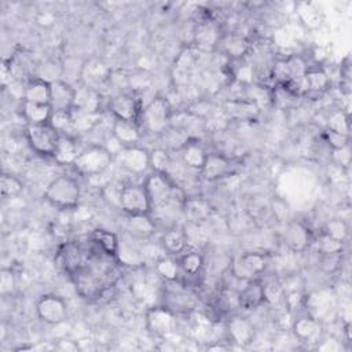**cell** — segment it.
<instances>
[{"mask_svg":"<svg viewBox=\"0 0 352 352\" xmlns=\"http://www.w3.org/2000/svg\"><path fill=\"white\" fill-rule=\"evenodd\" d=\"M0 191L4 199L18 197L23 191V183L14 175L3 173L0 177Z\"/></svg>","mask_w":352,"mask_h":352,"instance_id":"cell-36","label":"cell"},{"mask_svg":"<svg viewBox=\"0 0 352 352\" xmlns=\"http://www.w3.org/2000/svg\"><path fill=\"white\" fill-rule=\"evenodd\" d=\"M170 164V155L164 148H155L150 151V168L153 172L168 173Z\"/></svg>","mask_w":352,"mask_h":352,"instance_id":"cell-40","label":"cell"},{"mask_svg":"<svg viewBox=\"0 0 352 352\" xmlns=\"http://www.w3.org/2000/svg\"><path fill=\"white\" fill-rule=\"evenodd\" d=\"M177 261L184 276H197L204 267V257L198 250H184Z\"/></svg>","mask_w":352,"mask_h":352,"instance_id":"cell-32","label":"cell"},{"mask_svg":"<svg viewBox=\"0 0 352 352\" xmlns=\"http://www.w3.org/2000/svg\"><path fill=\"white\" fill-rule=\"evenodd\" d=\"M14 81H15V74L12 72L11 63L8 60H3L1 62V85L7 88L8 85L11 87Z\"/></svg>","mask_w":352,"mask_h":352,"instance_id":"cell-46","label":"cell"},{"mask_svg":"<svg viewBox=\"0 0 352 352\" xmlns=\"http://www.w3.org/2000/svg\"><path fill=\"white\" fill-rule=\"evenodd\" d=\"M161 245L169 256H179L187 249V235L179 228L166 230L161 236Z\"/></svg>","mask_w":352,"mask_h":352,"instance_id":"cell-30","label":"cell"},{"mask_svg":"<svg viewBox=\"0 0 352 352\" xmlns=\"http://www.w3.org/2000/svg\"><path fill=\"white\" fill-rule=\"evenodd\" d=\"M58 258L60 261V265L69 275H72L74 271H77L87 261L84 249L76 242L66 243L60 249Z\"/></svg>","mask_w":352,"mask_h":352,"instance_id":"cell-26","label":"cell"},{"mask_svg":"<svg viewBox=\"0 0 352 352\" xmlns=\"http://www.w3.org/2000/svg\"><path fill=\"white\" fill-rule=\"evenodd\" d=\"M109 111L114 118L140 124L143 104L138 92H120L109 100Z\"/></svg>","mask_w":352,"mask_h":352,"instance_id":"cell-7","label":"cell"},{"mask_svg":"<svg viewBox=\"0 0 352 352\" xmlns=\"http://www.w3.org/2000/svg\"><path fill=\"white\" fill-rule=\"evenodd\" d=\"M327 129L336 133L349 136V117L344 110H336L327 118Z\"/></svg>","mask_w":352,"mask_h":352,"instance_id":"cell-38","label":"cell"},{"mask_svg":"<svg viewBox=\"0 0 352 352\" xmlns=\"http://www.w3.org/2000/svg\"><path fill=\"white\" fill-rule=\"evenodd\" d=\"M194 297L190 296L182 287L177 290H168L165 294V307H168L175 314L188 312L194 307Z\"/></svg>","mask_w":352,"mask_h":352,"instance_id":"cell-31","label":"cell"},{"mask_svg":"<svg viewBox=\"0 0 352 352\" xmlns=\"http://www.w3.org/2000/svg\"><path fill=\"white\" fill-rule=\"evenodd\" d=\"M89 242L98 248L100 252L106 253L107 256H111V257H116L117 254V249H118V243H120V239L118 236L111 232V231H107V230H103V228H96L91 232L89 235Z\"/></svg>","mask_w":352,"mask_h":352,"instance_id":"cell-28","label":"cell"},{"mask_svg":"<svg viewBox=\"0 0 352 352\" xmlns=\"http://www.w3.org/2000/svg\"><path fill=\"white\" fill-rule=\"evenodd\" d=\"M37 316L48 324L62 323L67 316V307L62 297L55 294H44L36 304Z\"/></svg>","mask_w":352,"mask_h":352,"instance_id":"cell-12","label":"cell"},{"mask_svg":"<svg viewBox=\"0 0 352 352\" xmlns=\"http://www.w3.org/2000/svg\"><path fill=\"white\" fill-rule=\"evenodd\" d=\"M322 232L329 235L330 238L344 243L345 239L348 238V232L349 231H348V226H346V223L344 220H341V219H331V220H329L324 224Z\"/></svg>","mask_w":352,"mask_h":352,"instance_id":"cell-39","label":"cell"},{"mask_svg":"<svg viewBox=\"0 0 352 352\" xmlns=\"http://www.w3.org/2000/svg\"><path fill=\"white\" fill-rule=\"evenodd\" d=\"M125 231L133 239H148L155 232V223L150 214L126 216Z\"/></svg>","mask_w":352,"mask_h":352,"instance_id":"cell-21","label":"cell"},{"mask_svg":"<svg viewBox=\"0 0 352 352\" xmlns=\"http://www.w3.org/2000/svg\"><path fill=\"white\" fill-rule=\"evenodd\" d=\"M51 98V82L40 78L32 77L25 84L23 91V100L30 103H40V104H50Z\"/></svg>","mask_w":352,"mask_h":352,"instance_id":"cell-23","label":"cell"},{"mask_svg":"<svg viewBox=\"0 0 352 352\" xmlns=\"http://www.w3.org/2000/svg\"><path fill=\"white\" fill-rule=\"evenodd\" d=\"M144 320H146V329L148 330V333L157 337H165L172 334L177 326L176 314L165 305H157V307L148 308L146 311Z\"/></svg>","mask_w":352,"mask_h":352,"instance_id":"cell-9","label":"cell"},{"mask_svg":"<svg viewBox=\"0 0 352 352\" xmlns=\"http://www.w3.org/2000/svg\"><path fill=\"white\" fill-rule=\"evenodd\" d=\"M305 81H307V88L308 94H316L320 95L324 91H327L330 85V78L327 73L323 69H308L305 73Z\"/></svg>","mask_w":352,"mask_h":352,"instance_id":"cell-33","label":"cell"},{"mask_svg":"<svg viewBox=\"0 0 352 352\" xmlns=\"http://www.w3.org/2000/svg\"><path fill=\"white\" fill-rule=\"evenodd\" d=\"M111 69L98 58L87 59L80 69L81 85L99 91L103 85L109 84L111 77Z\"/></svg>","mask_w":352,"mask_h":352,"instance_id":"cell-10","label":"cell"},{"mask_svg":"<svg viewBox=\"0 0 352 352\" xmlns=\"http://www.w3.org/2000/svg\"><path fill=\"white\" fill-rule=\"evenodd\" d=\"M100 102L102 96L99 91L81 85L80 88H76V103L73 110L96 114L100 113Z\"/></svg>","mask_w":352,"mask_h":352,"instance_id":"cell-27","label":"cell"},{"mask_svg":"<svg viewBox=\"0 0 352 352\" xmlns=\"http://www.w3.org/2000/svg\"><path fill=\"white\" fill-rule=\"evenodd\" d=\"M184 208H186V214L192 221L202 220L209 214V206L201 199H186Z\"/></svg>","mask_w":352,"mask_h":352,"instance_id":"cell-42","label":"cell"},{"mask_svg":"<svg viewBox=\"0 0 352 352\" xmlns=\"http://www.w3.org/2000/svg\"><path fill=\"white\" fill-rule=\"evenodd\" d=\"M226 330L228 340L236 345L246 346L254 338V326L253 323L242 316H232L226 323Z\"/></svg>","mask_w":352,"mask_h":352,"instance_id":"cell-16","label":"cell"},{"mask_svg":"<svg viewBox=\"0 0 352 352\" xmlns=\"http://www.w3.org/2000/svg\"><path fill=\"white\" fill-rule=\"evenodd\" d=\"M348 138L349 136H344V135L336 133V132L329 131V129H326V132H324V139L331 146L333 150H340V148L346 147L348 146Z\"/></svg>","mask_w":352,"mask_h":352,"instance_id":"cell-45","label":"cell"},{"mask_svg":"<svg viewBox=\"0 0 352 352\" xmlns=\"http://www.w3.org/2000/svg\"><path fill=\"white\" fill-rule=\"evenodd\" d=\"M172 120V106L164 96L151 99L142 111L140 125L153 133H162L168 129Z\"/></svg>","mask_w":352,"mask_h":352,"instance_id":"cell-3","label":"cell"},{"mask_svg":"<svg viewBox=\"0 0 352 352\" xmlns=\"http://www.w3.org/2000/svg\"><path fill=\"white\" fill-rule=\"evenodd\" d=\"M344 243L340 241H336L333 238H330L329 235L320 232L319 238L316 239V248L319 250V253L324 254H336V253H341Z\"/></svg>","mask_w":352,"mask_h":352,"instance_id":"cell-43","label":"cell"},{"mask_svg":"<svg viewBox=\"0 0 352 352\" xmlns=\"http://www.w3.org/2000/svg\"><path fill=\"white\" fill-rule=\"evenodd\" d=\"M114 160L125 170L140 175L150 168V151L139 146L121 147L116 154Z\"/></svg>","mask_w":352,"mask_h":352,"instance_id":"cell-11","label":"cell"},{"mask_svg":"<svg viewBox=\"0 0 352 352\" xmlns=\"http://www.w3.org/2000/svg\"><path fill=\"white\" fill-rule=\"evenodd\" d=\"M16 289V278L11 268H1L0 271V293L3 296L14 293Z\"/></svg>","mask_w":352,"mask_h":352,"instance_id":"cell-44","label":"cell"},{"mask_svg":"<svg viewBox=\"0 0 352 352\" xmlns=\"http://www.w3.org/2000/svg\"><path fill=\"white\" fill-rule=\"evenodd\" d=\"M50 124L60 135H70V132L74 131V122H73L72 111H52Z\"/></svg>","mask_w":352,"mask_h":352,"instance_id":"cell-37","label":"cell"},{"mask_svg":"<svg viewBox=\"0 0 352 352\" xmlns=\"http://www.w3.org/2000/svg\"><path fill=\"white\" fill-rule=\"evenodd\" d=\"M113 161L114 154L106 146L89 144L80 151L72 166L76 169L77 173L94 177L107 170Z\"/></svg>","mask_w":352,"mask_h":352,"instance_id":"cell-1","label":"cell"},{"mask_svg":"<svg viewBox=\"0 0 352 352\" xmlns=\"http://www.w3.org/2000/svg\"><path fill=\"white\" fill-rule=\"evenodd\" d=\"M147 195L150 198L151 209H164L175 197L176 186L168 173L151 172L143 182Z\"/></svg>","mask_w":352,"mask_h":352,"instance_id":"cell-4","label":"cell"},{"mask_svg":"<svg viewBox=\"0 0 352 352\" xmlns=\"http://www.w3.org/2000/svg\"><path fill=\"white\" fill-rule=\"evenodd\" d=\"M217 45L220 47V51L224 54V56H227L232 62L241 60L250 50L249 38L242 33L234 32L220 36Z\"/></svg>","mask_w":352,"mask_h":352,"instance_id":"cell-15","label":"cell"},{"mask_svg":"<svg viewBox=\"0 0 352 352\" xmlns=\"http://www.w3.org/2000/svg\"><path fill=\"white\" fill-rule=\"evenodd\" d=\"M116 258L120 264H124V265H139L142 264L143 261V256L142 253L132 245L126 243V242H121L118 243V249H117V254H116Z\"/></svg>","mask_w":352,"mask_h":352,"instance_id":"cell-35","label":"cell"},{"mask_svg":"<svg viewBox=\"0 0 352 352\" xmlns=\"http://www.w3.org/2000/svg\"><path fill=\"white\" fill-rule=\"evenodd\" d=\"M287 69H289V74H290V81L302 78L305 76V73L308 72V63L307 60L300 56V55H292L289 58L285 59Z\"/></svg>","mask_w":352,"mask_h":352,"instance_id":"cell-41","label":"cell"},{"mask_svg":"<svg viewBox=\"0 0 352 352\" xmlns=\"http://www.w3.org/2000/svg\"><path fill=\"white\" fill-rule=\"evenodd\" d=\"M44 198L55 208L74 209L80 202L81 190L76 179L67 175H60L47 186Z\"/></svg>","mask_w":352,"mask_h":352,"instance_id":"cell-2","label":"cell"},{"mask_svg":"<svg viewBox=\"0 0 352 352\" xmlns=\"http://www.w3.org/2000/svg\"><path fill=\"white\" fill-rule=\"evenodd\" d=\"M25 136L30 148L43 157H52L60 133L51 124H26Z\"/></svg>","mask_w":352,"mask_h":352,"instance_id":"cell-5","label":"cell"},{"mask_svg":"<svg viewBox=\"0 0 352 352\" xmlns=\"http://www.w3.org/2000/svg\"><path fill=\"white\" fill-rule=\"evenodd\" d=\"M234 166L235 165L230 157L220 153H208L206 160L199 169V175L206 182H216L231 175Z\"/></svg>","mask_w":352,"mask_h":352,"instance_id":"cell-13","label":"cell"},{"mask_svg":"<svg viewBox=\"0 0 352 352\" xmlns=\"http://www.w3.org/2000/svg\"><path fill=\"white\" fill-rule=\"evenodd\" d=\"M118 204L126 216L150 214L151 204L143 183H126L120 190Z\"/></svg>","mask_w":352,"mask_h":352,"instance_id":"cell-6","label":"cell"},{"mask_svg":"<svg viewBox=\"0 0 352 352\" xmlns=\"http://www.w3.org/2000/svg\"><path fill=\"white\" fill-rule=\"evenodd\" d=\"M80 151L77 140L72 135H60L52 158L58 165H73Z\"/></svg>","mask_w":352,"mask_h":352,"instance_id":"cell-25","label":"cell"},{"mask_svg":"<svg viewBox=\"0 0 352 352\" xmlns=\"http://www.w3.org/2000/svg\"><path fill=\"white\" fill-rule=\"evenodd\" d=\"M312 241H314L312 234L304 223L293 220L286 226L285 243L293 252H297V253L304 252L312 243Z\"/></svg>","mask_w":352,"mask_h":352,"instance_id":"cell-18","label":"cell"},{"mask_svg":"<svg viewBox=\"0 0 352 352\" xmlns=\"http://www.w3.org/2000/svg\"><path fill=\"white\" fill-rule=\"evenodd\" d=\"M21 113L26 121V124H50L52 109L50 104H40V103H30L22 100Z\"/></svg>","mask_w":352,"mask_h":352,"instance_id":"cell-29","label":"cell"},{"mask_svg":"<svg viewBox=\"0 0 352 352\" xmlns=\"http://www.w3.org/2000/svg\"><path fill=\"white\" fill-rule=\"evenodd\" d=\"M155 271L165 282H179L182 274L179 261L169 256H164L157 260Z\"/></svg>","mask_w":352,"mask_h":352,"instance_id":"cell-34","label":"cell"},{"mask_svg":"<svg viewBox=\"0 0 352 352\" xmlns=\"http://www.w3.org/2000/svg\"><path fill=\"white\" fill-rule=\"evenodd\" d=\"M110 133L122 147L138 146L140 140V124L114 118Z\"/></svg>","mask_w":352,"mask_h":352,"instance_id":"cell-20","label":"cell"},{"mask_svg":"<svg viewBox=\"0 0 352 352\" xmlns=\"http://www.w3.org/2000/svg\"><path fill=\"white\" fill-rule=\"evenodd\" d=\"M76 103V88L62 80H54L51 81V98H50V106L52 111H72L74 109Z\"/></svg>","mask_w":352,"mask_h":352,"instance_id":"cell-14","label":"cell"},{"mask_svg":"<svg viewBox=\"0 0 352 352\" xmlns=\"http://www.w3.org/2000/svg\"><path fill=\"white\" fill-rule=\"evenodd\" d=\"M268 264V256L261 252H248L234 260L231 275L238 280H253L264 272Z\"/></svg>","mask_w":352,"mask_h":352,"instance_id":"cell-8","label":"cell"},{"mask_svg":"<svg viewBox=\"0 0 352 352\" xmlns=\"http://www.w3.org/2000/svg\"><path fill=\"white\" fill-rule=\"evenodd\" d=\"M180 155H182V161L184 162L186 166L199 172V169L202 168V165L206 160L208 151L199 140L191 139V140H186L183 143V146L180 148Z\"/></svg>","mask_w":352,"mask_h":352,"instance_id":"cell-24","label":"cell"},{"mask_svg":"<svg viewBox=\"0 0 352 352\" xmlns=\"http://www.w3.org/2000/svg\"><path fill=\"white\" fill-rule=\"evenodd\" d=\"M292 330L294 336L302 342L318 341L322 334V324L314 316H300L292 323Z\"/></svg>","mask_w":352,"mask_h":352,"instance_id":"cell-22","label":"cell"},{"mask_svg":"<svg viewBox=\"0 0 352 352\" xmlns=\"http://www.w3.org/2000/svg\"><path fill=\"white\" fill-rule=\"evenodd\" d=\"M223 107L230 118L238 121H252L260 114V107L248 98L228 99Z\"/></svg>","mask_w":352,"mask_h":352,"instance_id":"cell-19","label":"cell"},{"mask_svg":"<svg viewBox=\"0 0 352 352\" xmlns=\"http://www.w3.org/2000/svg\"><path fill=\"white\" fill-rule=\"evenodd\" d=\"M267 301L265 287L258 279L246 282L236 296V304L243 309H256Z\"/></svg>","mask_w":352,"mask_h":352,"instance_id":"cell-17","label":"cell"}]
</instances>
